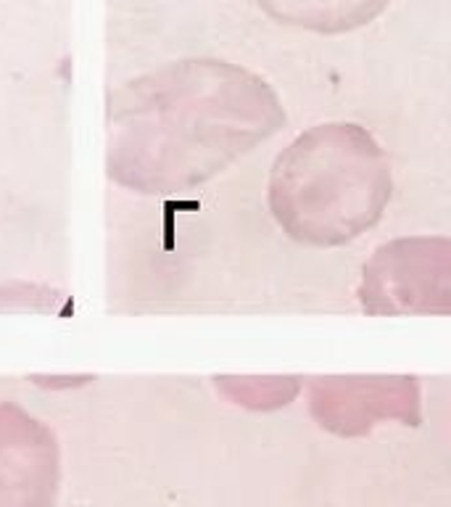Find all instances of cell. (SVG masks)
<instances>
[{
    "mask_svg": "<svg viewBox=\"0 0 451 507\" xmlns=\"http://www.w3.org/2000/svg\"><path fill=\"white\" fill-rule=\"evenodd\" d=\"M267 80L227 61H180L117 90L106 106V172L135 193L180 196L286 127Z\"/></svg>",
    "mask_w": 451,
    "mask_h": 507,
    "instance_id": "1",
    "label": "cell"
},
{
    "mask_svg": "<svg viewBox=\"0 0 451 507\" xmlns=\"http://www.w3.org/2000/svg\"><path fill=\"white\" fill-rule=\"evenodd\" d=\"M391 193L383 146L354 122H327L301 133L278 157L267 198L288 238L330 249L375 227Z\"/></svg>",
    "mask_w": 451,
    "mask_h": 507,
    "instance_id": "2",
    "label": "cell"
},
{
    "mask_svg": "<svg viewBox=\"0 0 451 507\" xmlns=\"http://www.w3.org/2000/svg\"><path fill=\"white\" fill-rule=\"evenodd\" d=\"M356 296L372 318L451 315V238L407 235L378 246Z\"/></svg>",
    "mask_w": 451,
    "mask_h": 507,
    "instance_id": "3",
    "label": "cell"
},
{
    "mask_svg": "<svg viewBox=\"0 0 451 507\" xmlns=\"http://www.w3.org/2000/svg\"><path fill=\"white\" fill-rule=\"evenodd\" d=\"M309 412L319 428L356 439L380 423L417 428L423 420L420 383L412 375H319L306 383Z\"/></svg>",
    "mask_w": 451,
    "mask_h": 507,
    "instance_id": "4",
    "label": "cell"
},
{
    "mask_svg": "<svg viewBox=\"0 0 451 507\" xmlns=\"http://www.w3.org/2000/svg\"><path fill=\"white\" fill-rule=\"evenodd\" d=\"M0 476L16 507L56 505L61 487L56 434L13 402H0Z\"/></svg>",
    "mask_w": 451,
    "mask_h": 507,
    "instance_id": "5",
    "label": "cell"
},
{
    "mask_svg": "<svg viewBox=\"0 0 451 507\" xmlns=\"http://www.w3.org/2000/svg\"><path fill=\"white\" fill-rule=\"evenodd\" d=\"M267 16L286 27L319 35H343L375 21L391 0H256Z\"/></svg>",
    "mask_w": 451,
    "mask_h": 507,
    "instance_id": "6",
    "label": "cell"
},
{
    "mask_svg": "<svg viewBox=\"0 0 451 507\" xmlns=\"http://www.w3.org/2000/svg\"><path fill=\"white\" fill-rule=\"evenodd\" d=\"M217 388L235 404L248 410H278L291 404L301 391V378H217Z\"/></svg>",
    "mask_w": 451,
    "mask_h": 507,
    "instance_id": "7",
    "label": "cell"
},
{
    "mask_svg": "<svg viewBox=\"0 0 451 507\" xmlns=\"http://www.w3.org/2000/svg\"><path fill=\"white\" fill-rule=\"evenodd\" d=\"M0 507H16V503H13V495H11L8 484L3 481V476H0Z\"/></svg>",
    "mask_w": 451,
    "mask_h": 507,
    "instance_id": "8",
    "label": "cell"
}]
</instances>
